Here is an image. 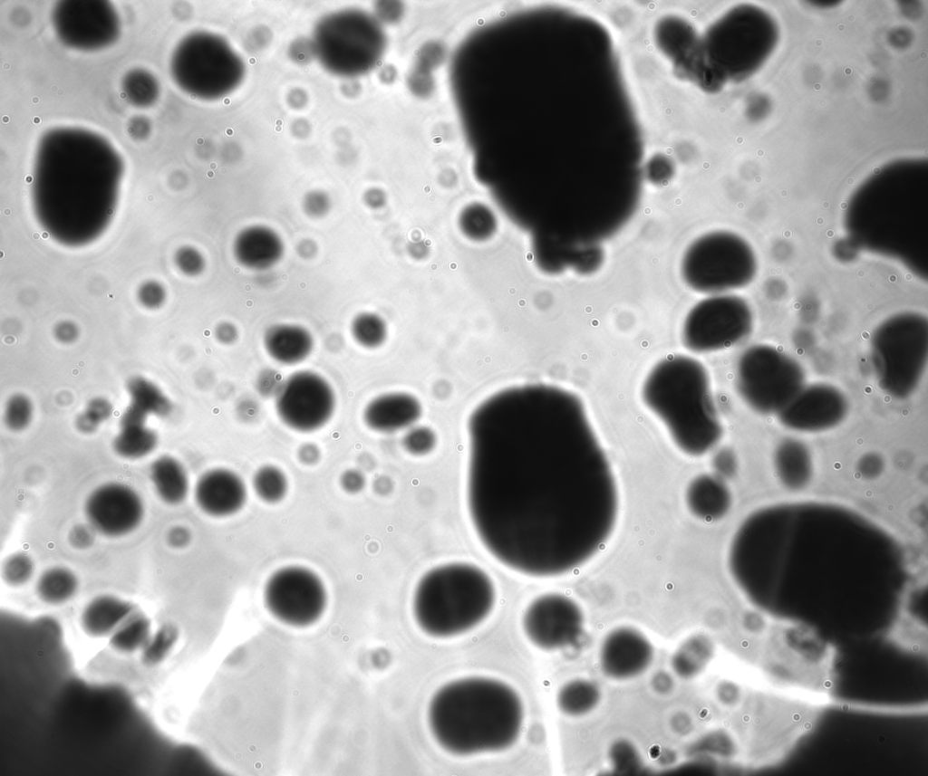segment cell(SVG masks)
<instances>
[{
	"mask_svg": "<svg viewBox=\"0 0 928 776\" xmlns=\"http://www.w3.org/2000/svg\"><path fill=\"white\" fill-rule=\"evenodd\" d=\"M153 487L164 503L177 505L185 501L189 491L188 473L182 464L170 455H161L150 467Z\"/></svg>",
	"mask_w": 928,
	"mask_h": 776,
	"instance_id": "24",
	"label": "cell"
},
{
	"mask_svg": "<svg viewBox=\"0 0 928 776\" xmlns=\"http://www.w3.org/2000/svg\"><path fill=\"white\" fill-rule=\"evenodd\" d=\"M468 434L467 510L494 560L549 578L604 547L618 487L577 396L547 385L504 390L474 411Z\"/></svg>",
	"mask_w": 928,
	"mask_h": 776,
	"instance_id": "1",
	"label": "cell"
},
{
	"mask_svg": "<svg viewBox=\"0 0 928 776\" xmlns=\"http://www.w3.org/2000/svg\"><path fill=\"white\" fill-rule=\"evenodd\" d=\"M285 252L280 235L266 225H249L242 229L233 243L236 260L244 267L263 271L277 263Z\"/></svg>",
	"mask_w": 928,
	"mask_h": 776,
	"instance_id": "17",
	"label": "cell"
},
{
	"mask_svg": "<svg viewBox=\"0 0 928 776\" xmlns=\"http://www.w3.org/2000/svg\"><path fill=\"white\" fill-rule=\"evenodd\" d=\"M297 455L300 462H302L304 465H311L315 464L319 460L320 450L317 447V445L311 443H306L299 447Z\"/></svg>",
	"mask_w": 928,
	"mask_h": 776,
	"instance_id": "40",
	"label": "cell"
},
{
	"mask_svg": "<svg viewBox=\"0 0 928 776\" xmlns=\"http://www.w3.org/2000/svg\"><path fill=\"white\" fill-rule=\"evenodd\" d=\"M246 496V486L241 476L224 467L203 473L194 488L197 505L213 517H226L237 513L244 506Z\"/></svg>",
	"mask_w": 928,
	"mask_h": 776,
	"instance_id": "15",
	"label": "cell"
},
{
	"mask_svg": "<svg viewBox=\"0 0 928 776\" xmlns=\"http://www.w3.org/2000/svg\"><path fill=\"white\" fill-rule=\"evenodd\" d=\"M805 384V371L799 362L770 345L748 348L736 366V387L740 398L762 415H778Z\"/></svg>",
	"mask_w": 928,
	"mask_h": 776,
	"instance_id": "7",
	"label": "cell"
},
{
	"mask_svg": "<svg viewBox=\"0 0 928 776\" xmlns=\"http://www.w3.org/2000/svg\"><path fill=\"white\" fill-rule=\"evenodd\" d=\"M79 588V579L72 570L63 566H53L38 576L34 591L43 603L60 606L71 601L78 593Z\"/></svg>",
	"mask_w": 928,
	"mask_h": 776,
	"instance_id": "26",
	"label": "cell"
},
{
	"mask_svg": "<svg viewBox=\"0 0 928 776\" xmlns=\"http://www.w3.org/2000/svg\"><path fill=\"white\" fill-rule=\"evenodd\" d=\"M135 609L134 604L128 599L112 594H100L84 605L79 625L87 637L108 639Z\"/></svg>",
	"mask_w": 928,
	"mask_h": 776,
	"instance_id": "19",
	"label": "cell"
},
{
	"mask_svg": "<svg viewBox=\"0 0 928 776\" xmlns=\"http://www.w3.org/2000/svg\"><path fill=\"white\" fill-rule=\"evenodd\" d=\"M642 398L684 454L702 455L720 441L722 426L709 374L696 359L669 355L659 360L643 383Z\"/></svg>",
	"mask_w": 928,
	"mask_h": 776,
	"instance_id": "3",
	"label": "cell"
},
{
	"mask_svg": "<svg viewBox=\"0 0 928 776\" xmlns=\"http://www.w3.org/2000/svg\"><path fill=\"white\" fill-rule=\"evenodd\" d=\"M84 511L93 530L106 537L117 538L129 534L140 525L144 505L131 487L108 483L90 493Z\"/></svg>",
	"mask_w": 928,
	"mask_h": 776,
	"instance_id": "13",
	"label": "cell"
},
{
	"mask_svg": "<svg viewBox=\"0 0 928 776\" xmlns=\"http://www.w3.org/2000/svg\"><path fill=\"white\" fill-rule=\"evenodd\" d=\"M148 416L132 405L123 412L120 430L113 439L115 453L126 459H140L150 455L158 445V436L146 425Z\"/></svg>",
	"mask_w": 928,
	"mask_h": 776,
	"instance_id": "23",
	"label": "cell"
},
{
	"mask_svg": "<svg viewBox=\"0 0 928 776\" xmlns=\"http://www.w3.org/2000/svg\"><path fill=\"white\" fill-rule=\"evenodd\" d=\"M524 711L519 695L491 678L458 679L440 687L428 709L438 744L458 756L503 751L518 738Z\"/></svg>",
	"mask_w": 928,
	"mask_h": 776,
	"instance_id": "2",
	"label": "cell"
},
{
	"mask_svg": "<svg viewBox=\"0 0 928 776\" xmlns=\"http://www.w3.org/2000/svg\"><path fill=\"white\" fill-rule=\"evenodd\" d=\"M436 444L432 430L425 426L411 428L403 438L405 449L412 455H421L430 452Z\"/></svg>",
	"mask_w": 928,
	"mask_h": 776,
	"instance_id": "33",
	"label": "cell"
},
{
	"mask_svg": "<svg viewBox=\"0 0 928 776\" xmlns=\"http://www.w3.org/2000/svg\"><path fill=\"white\" fill-rule=\"evenodd\" d=\"M600 696V689L594 682L577 678L568 681L560 688L556 701L563 714L581 716L595 708Z\"/></svg>",
	"mask_w": 928,
	"mask_h": 776,
	"instance_id": "27",
	"label": "cell"
},
{
	"mask_svg": "<svg viewBox=\"0 0 928 776\" xmlns=\"http://www.w3.org/2000/svg\"><path fill=\"white\" fill-rule=\"evenodd\" d=\"M342 488L349 493L360 492L365 484L364 475L357 469H347L340 476Z\"/></svg>",
	"mask_w": 928,
	"mask_h": 776,
	"instance_id": "38",
	"label": "cell"
},
{
	"mask_svg": "<svg viewBox=\"0 0 928 776\" xmlns=\"http://www.w3.org/2000/svg\"><path fill=\"white\" fill-rule=\"evenodd\" d=\"M752 327V311L744 299L714 294L690 310L682 324V341L695 353L718 351L740 342Z\"/></svg>",
	"mask_w": 928,
	"mask_h": 776,
	"instance_id": "8",
	"label": "cell"
},
{
	"mask_svg": "<svg viewBox=\"0 0 928 776\" xmlns=\"http://www.w3.org/2000/svg\"><path fill=\"white\" fill-rule=\"evenodd\" d=\"M329 199L322 193H312L304 202L305 214L313 218L324 216L329 211Z\"/></svg>",
	"mask_w": 928,
	"mask_h": 776,
	"instance_id": "37",
	"label": "cell"
},
{
	"mask_svg": "<svg viewBox=\"0 0 928 776\" xmlns=\"http://www.w3.org/2000/svg\"><path fill=\"white\" fill-rule=\"evenodd\" d=\"M327 601L321 579L301 566L284 567L274 572L265 587V602L281 622L304 627L320 618Z\"/></svg>",
	"mask_w": 928,
	"mask_h": 776,
	"instance_id": "10",
	"label": "cell"
},
{
	"mask_svg": "<svg viewBox=\"0 0 928 776\" xmlns=\"http://www.w3.org/2000/svg\"><path fill=\"white\" fill-rule=\"evenodd\" d=\"M297 254L304 259L313 258L317 253V245L312 239H303L296 246Z\"/></svg>",
	"mask_w": 928,
	"mask_h": 776,
	"instance_id": "41",
	"label": "cell"
},
{
	"mask_svg": "<svg viewBox=\"0 0 928 776\" xmlns=\"http://www.w3.org/2000/svg\"><path fill=\"white\" fill-rule=\"evenodd\" d=\"M256 494L264 502L276 503L284 499L288 489L285 474L274 465H265L256 470L252 477Z\"/></svg>",
	"mask_w": 928,
	"mask_h": 776,
	"instance_id": "29",
	"label": "cell"
},
{
	"mask_svg": "<svg viewBox=\"0 0 928 776\" xmlns=\"http://www.w3.org/2000/svg\"><path fill=\"white\" fill-rule=\"evenodd\" d=\"M712 466L716 475L721 479L732 476L737 470V459L734 453L728 448L720 449L712 458Z\"/></svg>",
	"mask_w": 928,
	"mask_h": 776,
	"instance_id": "34",
	"label": "cell"
},
{
	"mask_svg": "<svg viewBox=\"0 0 928 776\" xmlns=\"http://www.w3.org/2000/svg\"><path fill=\"white\" fill-rule=\"evenodd\" d=\"M911 585L904 589L897 611L878 637L887 646L907 656L927 659V626L914 611L911 601Z\"/></svg>",
	"mask_w": 928,
	"mask_h": 776,
	"instance_id": "16",
	"label": "cell"
},
{
	"mask_svg": "<svg viewBox=\"0 0 928 776\" xmlns=\"http://www.w3.org/2000/svg\"><path fill=\"white\" fill-rule=\"evenodd\" d=\"M757 263L750 245L736 234L715 231L694 240L686 249L681 273L691 290L710 295L748 285Z\"/></svg>",
	"mask_w": 928,
	"mask_h": 776,
	"instance_id": "6",
	"label": "cell"
},
{
	"mask_svg": "<svg viewBox=\"0 0 928 776\" xmlns=\"http://www.w3.org/2000/svg\"><path fill=\"white\" fill-rule=\"evenodd\" d=\"M496 590L479 567L450 562L427 571L413 593L412 612L427 635L445 638L463 634L480 624L493 609Z\"/></svg>",
	"mask_w": 928,
	"mask_h": 776,
	"instance_id": "4",
	"label": "cell"
},
{
	"mask_svg": "<svg viewBox=\"0 0 928 776\" xmlns=\"http://www.w3.org/2000/svg\"><path fill=\"white\" fill-rule=\"evenodd\" d=\"M266 352L282 365H295L312 353L314 340L304 327L293 323H277L268 327L263 336Z\"/></svg>",
	"mask_w": 928,
	"mask_h": 776,
	"instance_id": "21",
	"label": "cell"
},
{
	"mask_svg": "<svg viewBox=\"0 0 928 776\" xmlns=\"http://www.w3.org/2000/svg\"><path fill=\"white\" fill-rule=\"evenodd\" d=\"M112 410V406L108 399L97 397L88 402L83 413L99 426L101 423L110 418Z\"/></svg>",
	"mask_w": 928,
	"mask_h": 776,
	"instance_id": "35",
	"label": "cell"
},
{
	"mask_svg": "<svg viewBox=\"0 0 928 776\" xmlns=\"http://www.w3.org/2000/svg\"><path fill=\"white\" fill-rule=\"evenodd\" d=\"M773 464L781 484L791 491L807 487L813 476V460L809 448L802 441L787 437L776 446Z\"/></svg>",
	"mask_w": 928,
	"mask_h": 776,
	"instance_id": "22",
	"label": "cell"
},
{
	"mask_svg": "<svg viewBox=\"0 0 928 776\" xmlns=\"http://www.w3.org/2000/svg\"><path fill=\"white\" fill-rule=\"evenodd\" d=\"M420 415V405L413 396L387 393L368 402L362 412V419L373 431L391 433L411 427Z\"/></svg>",
	"mask_w": 928,
	"mask_h": 776,
	"instance_id": "18",
	"label": "cell"
},
{
	"mask_svg": "<svg viewBox=\"0 0 928 776\" xmlns=\"http://www.w3.org/2000/svg\"><path fill=\"white\" fill-rule=\"evenodd\" d=\"M172 532L173 534L170 535V540L173 543L179 545L185 543L188 539V534H186L183 530L179 529V531H173Z\"/></svg>",
	"mask_w": 928,
	"mask_h": 776,
	"instance_id": "42",
	"label": "cell"
},
{
	"mask_svg": "<svg viewBox=\"0 0 928 776\" xmlns=\"http://www.w3.org/2000/svg\"><path fill=\"white\" fill-rule=\"evenodd\" d=\"M33 415L34 407L30 398L23 394H15L6 402L4 419L10 430L18 432L30 425Z\"/></svg>",
	"mask_w": 928,
	"mask_h": 776,
	"instance_id": "31",
	"label": "cell"
},
{
	"mask_svg": "<svg viewBox=\"0 0 928 776\" xmlns=\"http://www.w3.org/2000/svg\"><path fill=\"white\" fill-rule=\"evenodd\" d=\"M685 501L692 515L705 522L720 520L729 512L731 494L723 479L702 474L688 484Z\"/></svg>",
	"mask_w": 928,
	"mask_h": 776,
	"instance_id": "20",
	"label": "cell"
},
{
	"mask_svg": "<svg viewBox=\"0 0 928 776\" xmlns=\"http://www.w3.org/2000/svg\"><path fill=\"white\" fill-rule=\"evenodd\" d=\"M847 412V398L839 388L815 382L805 384L777 417L788 429L817 433L839 425Z\"/></svg>",
	"mask_w": 928,
	"mask_h": 776,
	"instance_id": "12",
	"label": "cell"
},
{
	"mask_svg": "<svg viewBox=\"0 0 928 776\" xmlns=\"http://www.w3.org/2000/svg\"><path fill=\"white\" fill-rule=\"evenodd\" d=\"M152 635L151 619L145 613L135 609L108 638V645L114 653L130 656L144 650L151 641Z\"/></svg>",
	"mask_w": 928,
	"mask_h": 776,
	"instance_id": "25",
	"label": "cell"
},
{
	"mask_svg": "<svg viewBox=\"0 0 928 776\" xmlns=\"http://www.w3.org/2000/svg\"><path fill=\"white\" fill-rule=\"evenodd\" d=\"M872 368L881 389L896 399L910 397L924 374L928 358V321L907 311L884 321L871 339Z\"/></svg>",
	"mask_w": 928,
	"mask_h": 776,
	"instance_id": "5",
	"label": "cell"
},
{
	"mask_svg": "<svg viewBox=\"0 0 928 776\" xmlns=\"http://www.w3.org/2000/svg\"><path fill=\"white\" fill-rule=\"evenodd\" d=\"M126 388L134 406L148 417H167L172 411V404L166 394L151 380L135 376L127 381Z\"/></svg>",
	"mask_w": 928,
	"mask_h": 776,
	"instance_id": "28",
	"label": "cell"
},
{
	"mask_svg": "<svg viewBox=\"0 0 928 776\" xmlns=\"http://www.w3.org/2000/svg\"><path fill=\"white\" fill-rule=\"evenodd\" d=\"M336 397L331 384L312 370L289 375L275 392L276 412L287 427L300 433L316 431L332 418Z\"/></svg>",
	"mask_w": 928,
	"mask_h": 776,
	"instance_id": "9",
	"label": "cell"
},
{
	"mask_svg": "<svg viewBox=\"0 0 928 776\" xmlns=\"http://www.w3.org/2000/svg\"><path fill=\"white\" fill-rule=\"evenodd\" d=\"M884 466V460L876 453H868L864 455L857 464V469L859 474L866 479H874L883 472Z\"/></svg>",
	"mask_w": 928,
	"mask_h": 776,
	"instance_id": "36",
	"label": "cell"
},
{
	"mask_svg": "<svg viewBox=\"0 0 928 776\" xmlns=\"http://www.w3.org/2000/svg\"><path fill=\"white\" fill-rule=\"evenodd\" d=\"M584 613L571 598L543 594L530 602L523 618L528 640L540 649L558 650L575 645L584 634Z\"/></svg>",
	"mask_w": 928,
	"mask_h": 776,
	"instance_id": "11",
	"label": "cell"
},
{
	"mask_svg": "<svg viewBox=\"0 0 928 776\" xmlns=\"http://www.w3.org/2000/svg\"><path fill=\"white\" fill-rule=\"evenodd\" d=\"M215 336L220 343L230 345L237 341L238 331L232 322L223 321L216 327Z\"/></svg>",
	"mask_w": 928,
	"mask_h": 776,
	"instance_id": "39",
	"label": "cell"
},
{
	"mask_svg": "<svg viewBox=\"0 0 928 776\" xmlns=\"http://www.w3.org/2000/svg\"><path fill=\"white\" fill-rule=\"evenodd\" d=\"M33 560L24 553L16 552L9 556L2 567L3 580L10 587H21L33 577Z\"/></svg>",
	"mask_w": 928,
	"mask_h": 776,
	"instance_id": "32",
	"label": "cell"
},
{
	"mask_svg": "<svg viewBox=\"0 0 928 776\" xmlns=\"http://www.w3.org/2000/svg\"><path fill=\"white\" fill-rule=\"evenodd\" d=\"M653 659L649 639L631 627H619L604 638L599 650L600 668L614 680H626L645 672Z\"/></svg>",
	"mask_w": 928,
	"mask_h": 776,
	"instance_id": "14",
	"label": "cell"
},
{
	"mask_svg": "<svg viewBox=\"0 0 928 776\" xmlns=\"http://www.w3.org/2000/svg\"><path fill=\"white\" fill-rule=\"evenodd\" d=\"M351 334L360 346L367 349L376 348L385 339V324L378 315L362 312L353 319Z\"/></svg>",
	"mask_w": 928,
	"mask_h": 776,
	"instance_id": "30",
	"label": "cell"
}]
</instances>
